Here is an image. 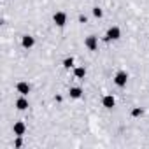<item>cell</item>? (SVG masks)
I'll return each mask as SVG.
<instances>
[{
    "label": "cell",
    "mask_w": 149,
    "mask_h": 149,
    "mask_svg": "<svg viewBox=\"0 0 149 149\" xmlns=\"http://www.w3.org/2000/svg\"><path fill=\"white\" fill-rule=\"evenodd\" d=\"M128 72L126 70H118L116 74H114V77H112V81H114V84L118 86V88H125L126 84H128Z\"/></svg>",
    "instance_id": "cell-1"
},
{
    "label": "cell",
    "mask_w": 149,
    "mask_h": 149,
    "mask_svg": "<svg viewBox=\"0 0 149 149\" xmlns=\"http://www.w3.org/2000/svg\"><path fill=\"white\" fill-rule=\"evenodd\" d=\"M107 42H112V40H119L121 39V28L119 26H116V25H112V26H109L107 28V32H105V37H104Z\"/></svg>",
    "instance_id": "cell-2"
},
{
    "label": "cell",
    "mask_w": 149,
    "mask_h": 149,
    "mask_svg": "<svg viewBox=\"0 0 149 149\" xmlns=\"http://www.w3.org/2000/svg\"><path fill=\"white\" fill-rule=\"evenodd\" d=\"M67 21H68V16H67L65 11H56V13L53 14V23H54L56 26L63 28V26L67 25Z\"/></svg>",
    "instance_id": "cell-3"
},
{
    "label": "cell",
    "mask_w": 149,
    "mask_h": 149,
    "mask_svg": "<svg viewBox=\"0 0 149 149\" xmlns=\"http://www.w3.org/2000/svg\"><path fill=\"white\" fill-rule=\"evenodd\" d=\"M26 130H28V126H26L25 121H16V123L13 125V133H14V137H25Z\"/></svg>",
    "instance_id": "cell-4"
},
{
    "label": "cell",
    "mask_w": 149,
    "mask_h": 149,
    "mask_svg": "<svg viewBox=\"0 0 149 149\" xmlns=\"http://www.w3.org/2000/svg\"><path fill=\"white\" fill-rule=\"evenodd\" d=\"M102 107H104V109H107V111L114 109V107H116V97H114L112 93L104 95V97H102Z\"/></svg>",
    "instance_id": "cell-5"
},
{
    "label": "cell",
    "mask_w": 149,
    "mask_h": 149,
    "mask_svg": "<svg viewBox=\"0 0 149 149\" xmlns=\"http://www.w3.org/2000/svg\"><path fill=\"white\" fill-rule=\"evenodd\" d=\"M84 46H86L88 51H97V49H98V37L88 35V37L84 39Z\"/></svg>",
    "instance_id": "cell-6"
},
{
    "label": "cell",
    "mask_w": 149,
    "mask_h": 149,
    "mask_svg": "<svg viewBox=\"0 0 149 149\" xmlns=\"http://www.w3.org/2000/svg\"><path fill=\"white\" fill-rule=\"evenodd\" d=\"M33 46H35V37H33V35H28V33H25V35L21 37V47L30 51Z\"/></svg>",
    "instance_id": "cell-7"
},
{
    "label": "cell",
    "mask_w": 149,
    "mask_h": 149,
    "mask_svg": "<svg viewBox=\"0 0 149 149\" xmlns=\"http://www.w3.org/2000/svg\"><path fill=\"white\" fill-rule=\"evenodd\" d=\"M16 91H18L19 95L28 97V93L32 91V86H30V83H26V81H19V83L16 84Z\"/></svg>",
    "instance_id": "cell-8"
},
{
    "label": "cell",
    "mask_w": 149,
    "mask_h": 149,
    "mask_svg": "<svg viewBox=\"0 0 149 149\" xmlns=\"http://www.w3.org/2000/svg\"><path fill=\"white\" fill-rule=\"evenodd\" d=\"M86 74H88V70H86V67H84V65H77V67H74V77H76L77 81H84Z\"/></svg>",
    "instance_id": "cell-9"
},
{
    "label": "cell",
    "mask_w": 149,
    "mask_h": 149,
    "mask_svg": "<svg viewBox=\"0 0 149 149\" xmlns=\"http://www.w3.org/2000/svg\"><path fill=\"white\" fill-rule=\"evenodd\" d=\"M83 88H79V86H72L70 90H68V97L72 98V100H79V98H83Z\"/></svg>",
    "instance_id": "cell-10"
},
{
    "label": "cell",
    "mask_w": 149,
    "mask_h": 149,
    "mask_svg": "<svg viewBox=\"0 0 149 149\" xmlns=\"http://www.w3.org/2000/svg\"><path fill=\"white\" fill-rule=\"evenodd\" d=\"M14 105H16V109H18V111H26V109L30 107V105H28V98H26L25 95H21L19 98H16Z\"/></svg>",
    "instance_id": "cell-11"
},
{
    "label": "cell",
    "mask_w": 149,
    "mask_h": 149,
    "mask_svg": "<svg viewBox=\"0 0 149 149\" xmlns=\"http://www.w3.org/2000/svg\"><path fill=\"white\" fill-rule=\"evenodd\" d=\"M61 65H63V68H67V70H70V68L76 67V65H74V58H72V56H67V58L61 61Z\"/></svg>",
    "instance_id": "cell-12"
},
{
    "label": "cell",
    "mask_w": 149,
    "mask_h": 149,
    "mask_svg": "<svg viewBox=\"0 0 149 149\" xmlns=\"http://www.w3.org/2000/svg\"><path fill=\"white\" fill-rule=\"evenodd\" d=\"M144 116V109L142 107H133L132 109V118H142Z\"/></svg>",
    "instance_id": "cell-13"
},
{
    "label": "cell",
    "mask_w": 149,
    "mask_h": 149,
    "mask_svg": "<svg viewBox=\"0 0 149 149\" xmlns=\"http://www.w3.org/2000/svg\"><path fill=\"white\" fill-rule=\"evenodd\" d=\"M91 13H93V16H95L97 19H102V18H104V11H102L100 7H93Z\"/></svg>",
    "instance_id": "cell-14"
},
{
    "label": "cell",
    "mask_w": 149,
    "mask_h": 149,
    "mask_svg": "<svg viewBox=\"0 0 149 149\" xmlns=\"http://www.w3.org/2000/svg\"><path fill=\"white\" fill-rule=\"evenodd\" d=\"M14 147H16V149L23 147V137H16V140H14Z\"/></svg>",
    "instance_id": "cell-15"
},
{
    "label": "cell",
    "mask_w": 149,
    "mask_h": 149,
    "mask_svg": "<svg viewBox=\"0 0 149 149\" xmlns=\"http://www.w3.org/2000/svg\"><path fill=\"white\" fill-rule=\"evenodd\" d=\"M79 21H81V23H86L88 19H86V16H83V14H81V16H79Z\"/></svg>",
    "instance_id": "cell-16"
}]
</instances>
